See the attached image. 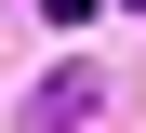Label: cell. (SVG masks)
I'll list each match as a JSON object with an SVG mask.
<instances>
[{
    "mask_svg": "<svg viewBox=\"0 0 146 133\" xmlns=\"http://www.w3.org/2000/svg\"><path fill=\"white\" fill-rule=\"evenodd\" d=\"M93 106H106V80H93V67H53V80H40V133H80Z\"/></svg>",
    "mask_w": 146,
    "mask_h": 133,
    "instance_id": "6da1fadb",
    "label": "cell"
}]
</instances>
